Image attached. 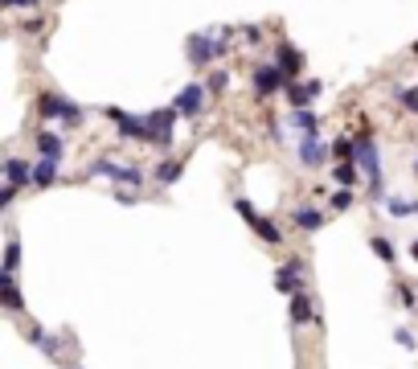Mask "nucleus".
Masks as SVG:
<instances>
[{
	"mask_svg": "<svg viewBox=\"0 0 418 369\" xmlns=\"http://www.w3.org/2000/svg\"><path fill=\"white\" fill-rule=\"evenodd\" d=\"M300 263H287V267H283V271H279V279H275V287H279V292H287V295H296V292H300Z\"/></svg>",
	"mask_w": 418,
	"mask_h": 369,
	"instance_id": "nucleus-8",
	"label": "nucleus"
},
{
	"mask_svg": "<svg viewBox=\"0 0 418 369\" xmlns=\"http://www.w3.org/2000/svg\"><path fill=\"white\" fill-rule=\"evenodd\" d=\"M312 320V304H308V295H291V324H308Z\"/></svg>",
	"mask_w": 418,
	"mask_h": 369,
	"instance_id": "nucleus-14",
	"label": "nucleus"
},
{
	"mask_svg": "<svg viewBox=\"0 0 418 369\" xmlns=\"http://www.w3.org/2000/svg\"><path fill=\"white\" fill-rule=\"evenodd\" d=\"M373 250H377V259H386V263H394V246L386 242V238H373Z\"/></svg>",
	"mask_w": 418,
	"mask_h": 369,
	"instance_id": "nucleus-20",
	"label": "nucleus"
},
{
	"mask_svg": "<svg viewBox=\"0 0 418 369\" xmlns=\"http://www.w3.org/2000/svg\"><path fill=\"white\" fill-rule=\"evenodd\" d=\"M357 160H361V169L369 176V189L373 193H381V169H377V148H373L369 136H361L357 140Z\"/></svg>",
	"mask_w": 418,
	"mask_h": 369,
	"instance_id": "nucleus-1",
	"label": "nucleus"
},
{
	"mask_svg": "<svg viewBox=\"0 0 418 369\" xmlns=\"http://www.w3.org/2000/svg\"><path fill=\"white\" fill-rule=\"evenodd\" d=\"M201 86H197V82H193V86H185V91H181V95H177V103H172V107H177V111H181V115H189V119H197V111H201Z\"/></svg>",
	"mask_w": 418,
	"mask_h": 369,
	"instance_id": "nucleus-6",
	"label": "nucleus"
},
{
	"mask_svg": "<svg viewBox=\"0 0 418 369\" xmlns=\"http://www.w3.org/2000/svg\"><path fill=\"white\" fill-rule=\"evenodd\" d=\"M94 172L115 176V181H127V185H139V172L136 169H119V164H111V160H99V164H94Z\"/></svg>",
	"mask_w": 418,
	"mask_h": 369,
	"instance_id": "nucleus-10",
	"label": "nucleus"
},
{
	"mask_svg": "<svg viewBox=\"0 0 418 369\" xmlns=\"http://www.w3.org/2000/svg\"><path fill=\"white\" fill-rule=\"evenodd\" d=\"M13 197H17V185H8V189L0 193V209H8V205H13Z\"/></svg>",
	"mask_w": 418,
	"mask_h": 369,
	"instance_id": "nucleus-26",
	"label": "nucleus"
},
{
	"mask_svg": "<svg viewBox=\"0 0 418 369\" xmlns=\"http://www.w3.org/2000/svg\"><path fill=\"white\" fill-rule=\"evenodd\" d=\"M320 95V82H287V98L296 111H308V98Z\"/></svg>",
	"mask_w": 418,
	"mask_h": 369,
	"instance_id": "nucleus-5",
	"label": "nucleus"
},
{
	"mask_svg": "<svg viewBox=\"0 0 418 369\" xmlns=\"http://www.w3.org/2000/svg\"><path fill=\"white\" fill-rule=\"evenodd\" d=\"M222 53V41H209V37H189V58L197 62V66H205Z\"/></svg>",
	"mask_w": 418,
	"mask_h": 369,
	"instance_id": "nucleus-4",
	"label": "nucleus"
},
{
	"mask_svg": "<svg viewBox=\"0 0 418 369\" xmlns=\"http://www.w3.org/2000/svg\"><path fill=\"white\" fill-rule=\"evenodd\" d=\"M279 82H283V70H279V66H262V70L255 74V91H258L262 98H267V95H275V91H279Z\"/></svg>",
	"mask_w": 418,
	"mask_h": 369,
	"instance_id": "nucleus-7",
	"label": "nucleus"
},
{
	"mask_svg": "<svg viewBox=\"0 0 418 369\" xmlns=\"http://www.w3.org/2000/svg\"><path fill=\"white\" fill-rule=\"evenodd\" d=\"M156 176H160V185H168V181H177V176H181V164H160Z\"/></svg>",
	"mask_w": 418,
	"mask_h": 369,
	"instance_id": "nucleus-21",
	"label": "nucleus"
},
{
	"mask_svg": "<svg viewBox=\"0 0 418 369\" xmlns=\"http://www.w3.org/2000/svg\"><path fill=\"white\" fill-rule=\"evenodd\" d=\"M42 115H66V103L58 95H46L42 98Z\"/></svg>",
	"mask_w": 418,
	"mask_h": 369,
	"instance_id": "nucleus-19",
	"label": "nucleus"
},
{
	"mask_svg": "<svg viewBox=\"0 0 418 369\" xmlns=\"http://www.w3.org/2000/svg\"><path fill=\"white\" fill-rule=\"evenodd\" d=\"M336 181H341V185H348V181H353V169H348V164H341V169H336Z\"/></svg>",
	"mask_w": 418,
	"mask_h": 369,
	"instance_id": "nucleus-28",
	"label": "nucleus"
},
{
	"mask_svg": "<svg viewBox=\"0 0 418 369\" xmlns=\"http://www.w3.org/2000/svg\"><path fill=\"white\" fill-rule=\"evenodd\" d=\"M296 226H300V230H320V226H324V214L303 205V209H296Z\"/></svg>",
	"mask_w": 418,
	"mask_h": 369,
	"instance_id": "nucleus-13",
	"label": "nucleus"
},
{
	"mask_svg": "<svg viewBox=\"0 0 418 369\" xmlns=\"http://www.w3.org/2000/svg\"><path fill=\"white\" fill-rule=\"evenodd\" d=\"M303 66V53L291 46H279V70H300Z\"/></svg>",
	"mask_w": 418,
	"mask_h": 369,
	"instance_id": "nucleus-15",
	"label": "nucleus"
},
{
	"mask_svg": "<svg viewBox=\"0 0 418 369\" xmlns=\"http://www.w3.org/2000/svg\"><path fill=\"white\" fill-rule=\"evenodd\" d=\"M4 4H8V8H33L37 0H4Z\"/></svg>",
	"mask_w": 418,
	"mask_h": 369,
	"instance_id": "nucleus-29",
	"label": "nucleus"
},
{
	"mask_svg": "<svg viewBox=\"0 0 418 369\" xmlns=\"http://www.w3.org/2000/svg\"><path fill=\"white\" fill-rule=\"evenodd\" d=\"M33 185H37V189L53 185V160H42V164H33Z\"/></svg>",
	"mask_w": 418,
	"mask_h": 369,
	"instance_id": "nucleus-17",
	"label": "nucleus"
},
{
	"mask_svg": "<svg viewBox=\"0 0 418 369\" xmlns=\"http://www.w3.org/2000/svg\"><path fill=\"white\" fill-rule=\"evenodd\" d=\"M348 201H353V197H348V193H345V189H341V193L332 197V205H336V209H348Z\"/></svg>",
	"mask_w": 418,
	"mask_h": 369,
	"instance_id": "nucleus-27",
	"label": "nucleus"
},
{
	"mask_svg": "<svg viewBox=\"0 0 418 369\" xmlns=\"http://www.w3.org/2000/svg\"><path fill=\"white\" fill-rule=\"evenodd\" d=\"M37 148H42V160H53V164L62 160V140H58L53 131H42V136H37Z\"/></svg>",
	"mask_w": 418,
	"mask_h": 369,
	"instance_id": "nucleus-11",
	"label": "nucleus"
},
{
	"mask_svg": "<svg viewBox=\"0 0 418 369\" xmlns=\"http://www.w3.org/2000/svg\"><path fill=\"white\" fill-rule=\"evenodd\" d=\"M410 250H414V259H418V242H414V246H410Z\"/></svg>",
	"mask_w": 418,
	"mask_h": 369,
	"instance_id": "nucleus-30",
	"label": "nucleus"
},
{
	"mask_svg": "<svg viewBox=\"0 0 418 369\" xmlns=\"http://www.w3.org/2000/svg\"><path fill=\"white\" fill-rule=\"evenodd\" d=\"M418 209V201H390V214H398V218H402V214H414Z\"/></svg>",
	"mask_w": 418,
	"mask_h": 369,
	"instance_id": "nucleus-23",
	"label": "nucleus"
},
{
	"mask_svg": "<svg viewBox=\"0 0 418 369\" xmlns=\"http://www.w3.org/2000/svg\"><path fill=\"white\" fill-rule=\"evenodd\" d=\"M300 160H303V164H320V160H324V148L308 136V140L300 144Z\"/></svg>",
	"mask_w": 418,
	"mask_h": 369,
	"instance_id": "nucleus-16",
	"label": "nucleus"
},
{
	"mask_svg": "<svg viewBox=\"0 0 418 369\" xmlns=\"http://www.w3.org/2000/svg\"><path fill=\"white\" fill-rule=\"evenodd\" d=\"M336 156H341V160L357 156V144H353V140H336Z\"/></svg>",
	"mask_w": 418,
	"mask_h": 369,
	"instance_id": "nucleus-24",
	"label": "nucleus"
},
{
	"mask_svg": "<svg viewBox=\"0 0 418 369\" xmlns=\"http://www.w3.org/2000/svg\"><path fill=\"white\" fill-rule=\"evenodd\" d=\"M0 299H4V308H8V312H21V292H17V283H13V275H8V271L0 275Z\"/></svg>",
	"mask_w": 418,
	"mask_h": 369,
	"instance_id": "nucleus-9",
	"label": "nucleus"
},
{
	"mask_svg": "<svg viewBox=\"0 0 418 369\" xmlns=\"http://www.w3.org/2000/svg\"><path fill=\"white\" fill-rule=\"evenodd\" d=\"M177 107H168V111H152V115H144L148 119V131H152V140H160V144H168L172 140V123H177Z\"/></svg>",
	"mask_w": 418,
	"mask_h": 369,
	"instance_id": "nucleus-2",
	"label": "nucleus"
},
{
	"mask_svg": "<svg viewBox=\"0 0 418 369\" xmlns=\"http://www.w3.org/2000/svg\"><path fill=\"white\" fill-rule=\"evenodd\" d=\"M17 263H21V242H17V238H8V246H4V271L13 275Z\"/></svg>",
	"mask_w": 418,
	"mask_h": 369,
	"instance_id": "nucleus-18",
	"label": "nucleus"
},
{
	"mask_svg": "<svg viewBox=\"0 0 418 369\" xmlns=\"http://www.w3.org/2000/svg\"><path fill=\"white\" fill-rule=\"evenodd\" d=\"M238 214H242V218L251 221V230H258V234H262L267 242H279V226H275V221H267V218H258L251 201H238Z\"/></svg>",
	"mask_w": 418,
	"mask_h": 369,
	"instance_id": "nucleus-3",
	"label": "nucleus"
},
{
	"mask_svg": "<svg viewBox=\"0 0 418 369\" xmlns=\"http://www.w3.org/2000/svg\"><path fill=\"white\" fill-rule=\"evenodd\" d=\"M402 103H406L410 111H418V86H414V91H402Z\"/></svg>",
	"mask_w": 418,
	"mask_h": 369,
	"instance_id": "nucleus-25",
	"label": "nucleus"
},
{
	"mask_svg": "<svg viewBox=\"0 0 418 369\" xmlns=\"http://www.w3.org/2000/svg\"><path fill=\"white\" fill-rule=\"evenodd\" d=\"M4 172H8V185H17V189H21L25 181H33V169L25 160H13V156L4 160Z\"/></svg>",
	"mask_w": 418,
	"mask_h": 369,
	"instance_id": "nucleus-12",
	"label": "nucleus"
},
{
	"mask_svg": "<svg viewBox=\"0 0 418 369\" xmlns=\"http://www.w3.org/2000/svg\"><path fill=\"white\" fill-rule=\"evenodd\" d=\"M296 123H300V127L308 131V136L316 131V115H312V111H296Z\"/></svg>",
	"mask_w": 418,
	"mask_h": 369,
	"instance_id": "nucleus-22",
	"label": "nucleus"
}]
</instances>
